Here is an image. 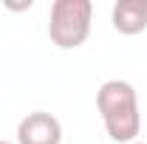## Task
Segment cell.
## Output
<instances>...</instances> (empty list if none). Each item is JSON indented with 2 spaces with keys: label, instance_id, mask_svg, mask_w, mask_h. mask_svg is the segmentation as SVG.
I'll return each mask as SVG.
<instances>
[{
  "label": "cell",
  "instance_id": "cell-2",
  "mask_svg": "<svg viewBox=\"0 0 147 144\" xmlns=\"http://www.w3.org/2000/svg\"><path fill=\"white\" fill-rule=\"evenodd\" d=\"M91 0H54L48 11V37L57 48L74 51L91 37Z\"/></svg>",
  "mask_w": 147,
  "mask_h": 144
},
{
  "label": "cell",
  "instance_id": "cell-6",
  "mask_svg": "<svg viewBox=\"0 0 147 144\" xmlns=\"http://www.w3.org/2000/svg\"><path fill=\"white\" fill-rule=\"evenodd\" d=\"M0 144H14V141H0Z\"/></svg>",
  "mask_w": 147,
  "mask_h": 144
},
{
  "label": "cell",
  "instance_id": "cell-3",
  "mask_svg": "<svg viewBox=\"0 0 147 144\" xmlns=\"http://www.w3.org/2000/svg\"><path fill=\"white\" fill-rule=\"evenodd\" d=\"M17 144H62V124L54 113L34 110L17 124Z\"/></svg>",
  "mask_w": 147,
  "mask_h": 144
},
{
  "label": "cell",
  "instance_id": "cell-5",
  "mask_svg": "<svg viewBox=\"0 0 147 144\" xmlns=\"http://www.w3.org/2000/svg\"><path fill=\"white\" fill-rule=\"evenodd\" d=\"M6 9H31V0H26V3H6Z\"/></svg>",
  "mask_w": 147,
  "mask_h": 144
},
{
  "label": "cell",
  "instance_id": "cell-4",
  "mask_svg": "<svg viewBox=\"0 0 147 144\" xmlns=\"http://www.w3.org/2000/svg\"><path fill=\"white\" fill-rule=\"evenodd\" d=\"M110 23L125 37L142 34L147 28V0H119V3H113Z\"/></svg>",
  "mask_w": 147,
  "mask_h": 144
},
{
  "label": "cell",
  "instance_id": "cell-1",
  "mask_svg": "<svg viewBox=\"0 0 147 144\" xmlns=\"http://www.w3.org/2000/svg\"><path fill=\"white\" fill-rule=\"evenodd\" d=\"M96 110L105 122L108 136L116 144L139 141L142 130V113H139V96L136 88L125 79H108L96 90Z\"/></svg>",
  "mask_w": 147,
  "mask_h": 144
},
{
  "label": "cell",
  "instance_id": "cell-7",
  "mask_svg": "<svg viewBox=\"0 0 147 144\" xmlns=\"http://www.w3.org/2000/svg\"><path fill=\"white\" fill-rule=\"evenodd\" d=\"M133 144H147V141H133Z\"/></svg>",
  "mask_w": 147,
  "mask_h": 144
}]
</instances>
